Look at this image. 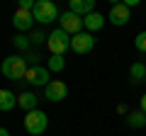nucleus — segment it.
<instances>
[{
	"instance_id": "f3484780",
	"label": "nucleus",
	"mask_w": 146,
	"mask_h": 136,
	"mask_svg": "<svg viewBox=\"0 0 146 136\" xmlns=\"http://www.w3.org/2000/svg\"><path fill=\"white\" fill-rule=\"evenodd\" d=\"M49 71H51V73H61V71H63V68H66V58H63V56H51V58H49Z\"/></svg>"
},
{
	"instance_id": "f8f14e48",
	"label": "nucleus",
	"mask_w": 146,
	"mask_h": 136,
	"mask_svg": "<svg viewBox=\"0 0 146 136\" xmlns=\"http://www.w3.org/2000/svg\"><path fill=\"white\" fill-rule=\"evenodd\" d=\"M105 27V17L100 15V12H90V15H85L83 17V29L85 32H98V29H102Z\"/></svg>"
},
{
	"instance_id": "423d86ee",
	"label": "nucleus",
	"mask_w": 146,
	"mask_h": 136,
	"mask_svg": "<svg viewBox=\"0 0 146 136\" xmlns=\"http://www.w3.org/2000/svg\"><path fill=\"white\" fill-rule=\"evenodd\" d=\"M93 46H95V37L90 34V32H80V34L71 37V49L76 53H90Z\"/></svg>"
},
{
	"instance_id": "5701e85b",
	"label": "nucleus",
	"mask_w": 146,
	"mask_h": 136,
	"mask_svg": "<svg viewBox=\"0 0 146 136\" xmlns=\"http://www.w3.org/2000/svg\"><path fill=\"white\" fill-rule=\"evenodd\" d=\"M144 83H146V80H144Z\"/></svg>"
},
{
	"instance_id": "a211bd4d",
	"label": "nucleus",
	"mask_w": 146,
	"mask_h": 136,
	"mask_svg": "<svg viewBox=\"0 0 146 136\" xmlns=\"http://www.w3.org/2000/svg\"><path fill=\"white\" fill-rule=\"evenodd\" d=\"M15 46L20 49V51H29V37H25V34H17L15 37Z\"/></svg>"
},
{
	"instance_id": "4be33fe9",
	"label": "nucleus",
	"mask_w": 146,
	"mask_h": 136,
	"mask_svg": "<svg viewBox=\"0 0 146 136\" xmlns=\"http://www.w3.org/2000/svg\"><path fill=\"white\" fill-rule=\"evenodd\" d=\"M0 136H10V131H7V129H3V126H0Z\"/></svg>"
},
{
	"instance_id": "1a4fd4ad",
	"label": "nucleus",
	"mask_w": 146,
	"mask_h": 136,
	"mask_svg": "<svg viewBox=\"0 0 146 136\" xmlns=\"http://www.w3.org/2000/svg\"><path fill=\"white\" fill-rule=\"evenodd\" d=\"M12 24H15V29H20V32H32V27H34L36 22H34L32 10H22V7H17V12L12 15Z\"/></svg>"
},
{
	"instance_id": "20e7f679",
	"label": "nucleus",
	"mask_w": 146,
	"mask_h": 136,
	"mask_svg": "<svg viewBox=\"0 0 146 136\" xmlns=\"http://www.w3.org/2000/svg\"><path fill=\"white\" fill-rule=\"evenodd\" d=\"M46 126H49V117L42 110H34V112H27L25 114V131L27 134L39 136V134L46 131Z\"/></svg>"
},
{
	"instance_id": "f257e3e1",
	"label": "nucleus",
	"mask_w": 146,
	"mask_h": 136,
	"mask_svg": "<svg viewBox=\"0 0 146 136\" xmlns=\"http://www.w3.org/2000/svg\"><path fill=\"white\" fill-rule=\"evenodd\" d=\"M0 71H3V75L10 80H22L27 75V71H29V63H27L25 56H7L5 61L0 63Z\"/></svg>"
},
{
	"instance_id": "0eeeda50",
	"label": "nucleus",
	"mask_w": 146,
	"mask_h": 136,
	"mask_svg": "<svg viewBox=\"0 0 146 136\" xmlns=\"http://www.w3.org/2000/svg\"><path fill=\"white\" fill-rule=\"evenodd\" d=\"M58 22H61V29L66 32V34H80L83 32V17L73 15V12H63L61 17H58Z\"/></svg>"
},
{
	"instance_id": "dca6fc26",
	"label": "nucleus",
	"mask_w": 146,
	"mask_h": 136,
	"mask_svg": "<svg viewBox=\"0 0 146 136\" xmlns=\"http://www.w3.org/2000/svg\"><path fill=\"white\" fill-rule=\"evenodd\" d=\"M127 124L131 126V129H139V126H146V114L144 112H129V117H127Z\"/></svg>"
},
{
	"instance_id": "412c9836",
	"label": "nucleus",
	"mask_w": 146,
	"mask_h": 136,
	"mask_svg": "<svg viewBox=\"0 0 146 136\" xmlns=\"http://www.w3.org/2000/svg\"><path fill=\"white\" fill-rule=\"evenodd\" d=\"M141 112L146 114V95H141Z\"/></svg>"
},
{
	"instance_id": "f03ea898",
	"label": "nucleus",
	"mask_w": 146,
	"mask_h": 136,
	"mask_svg": "<svg viewBox=\"0 0 146 136\" xmlns=\"http://www.w3.org/2000/svg\"><path fill=\"white\" fill-rule=\"evenodd\" d=\"M32 15H34V22H36V24H51L54 20L61 17V15H58V7L54 5L51 0H36Z\"/></svg>"
},
{
	"instance_id": "aec40b11",
	"label": "nucleus",
	"mask_w": 146,
	"mask_h": 136,
	"mask_svg": "<svg viewBox=\"0 0 146 136\" xmlns=\"http://www.w3.org/2000/svg\"><path fill=\"white\" fill-rule=\"evenodd\" d=\"M44 39H49V37H44V32H32L29 34V42H34V44H44Z\"/></svg>"
},
{
	"instance_id": "4468645a",
	"label": "nucleus",
	"mask_w": 146,
	"mask_h": 136,
	"mask_svg": "<svg viewBox=\"0 0 146 136\" xmlns=\"http://www.w3.org/2000/svg\"><path fill=\"white\" fill-rule=\"evenodd\" d=\"M17 107V95L12 90H0V112H10Z\"/></svg>"
},
{
	"instance_id": "6e6552de",
	"label": "nucleus",
	"mask_w": 146,
	"mask_h": 136,
	"mask_svg": "<svg viewBox=\"0 0 146 136\" xmlns=\"http://www.w3.org/2000/svg\"><path fill=\"white\" fill-rule=\"evenodd\" d=\"M68 95V85L63 83V80H51V83L44 88V97L49 100V102H61V100H66Z\"/></svg>"
},
{
	"instance_id": "2eb2a0df",
	"label": "nucleus",
	"mask_w": 146,
	"mask_h": 136,
	"mask_svg": "<svg viewBox=\"0 0 146 136\" xmlns=\"http://www.w3.org/2000/svg\"><path fill=\"white\" fill-rule=\"evenodd\" d=\"M129 75H131V83L139 85L141 80H146V66H144V63H131Z\"/></svg>"
},
{
	"instance_id": "7ed1b4c3",
	"label": "nucleus",
	"mask_w": 146,
	"mask_h": 136,
	"mask_svg": "<svg viewBox=\"0 0 146 136\" xmlns=\"http://www.w3.org/2000/svg\"><path fill=\"white\" fill-rule=\"evenodd\" d=\"M46 49L51 51V56H66V51L71 49V34H66L61 27L54 29V32H49Z\"/></svg>"
},
{
	"instance_id": "9b49d317",
	"label": "nucleus",
	"mask_w": 146,
	"mask_h": 136,
	"mask_svg": "<svg viewBox=\"0 0 146 136\" xmlns=\"http://www.w3.org/2000/svg\"><path fill=\"white\" fill-rule=\"evenodd\" d=\"M68 12H73L78 17H85L90 12H95V0H71L68 3Z\"/></svg>"
},
{
	"instance_id": "9d476101",
	"label": "nucleus",
	"mask_w": 146,
	"mask_h": 136,
	"mask_svg": "<svg viewBox=\"0 0 146 136\" xmlns=\"http://www.w3.org/2000/svg\"><path fill=\"white\" fill-rule=\"evenodd\" d=\"M107 20L112 22V24L122 27V24H127V22L131 20V12H129V7H127L124 3H117V5H112V7H110V15H107Z\"/></svg>"
},
{
	"instance_id": "ddd939ff",
	"label": "nucleus",
	"mask_w": 146,
	"mask_h": 136,
	"mask_svg": "<svg viewBox=\"0 0 146 136\" xmlns=\"http://www.w3.org/2000/svg\"><path fill=\"white\" fill-rule=\"evenodd\" d=\"M36 105H39V97H36L34 92H20V95H17V107H22L25 114H27V112H34Z\"/></svg>"
},
{
	"instance_id": "6ab92c4d",
	"label": "nucleus",
	"mask_w": 146,
	"mask_h": 136,
	"mask_svg": "<svg viewBox=\"0 0 146 136\" xmlns=\"http://www.w3.org/2000/svg\"><path fill=\"white\" fill-rule=\"evenodd\" d=\"M134 46L139 49V51H144V53H146V32H139V34H136V39H134Z\"/></svg>"
},
{
	"instance_id": "39448f33",
	"label": "nucleus",
	"mask_w": 146,
	"mask_h": 136,
	"mask_svg": "<svg viewBox=\"0 0 146 136\" xmlns=\"http://www.w3.org/2000/svg\"><path fill=\"white\" fill-rule=\"evenodd\" d=\"M25 80H27L29 85H42V88H46V85L51 83V71L44 68V66H29Z\"/></svg>"
}]
</instances>
